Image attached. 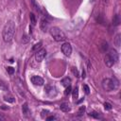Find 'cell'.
I'll use <instances>...</instances> for the list:
<instances>
[{
	"label": "cell",
	"mask_w": 121,
	"mask_h": 121,
	"mask_svg": "<svg viewBox=\"0 0 121 121\" xmlns=\"http://www.w3.org/2000/svg\"><path fill=\"white\" fill-rule=\"evenodd\" d=\"M91 1H94V0H91Z\"/></svg>",
	"instance_id": "33"
},
{
	"label": "cell",
	"mask_w": 121,
	"mask_h": 121,
	"mask_svg": "<svg viewBox=\"0 0 121 121\" xmlns=\"http://www.w3.org/2000/svg\"><path fill=\"white\" fill-rule=\"evenodd\" d=\"M112 23H113V25H114V26H117V25H119V23H120V20H119V16H118L117 14L114 16V18H113V20H112Z\"/></svg>",
	"instance_id": "19"
},
{
	"label": "cell",
	"mask_w": 121,
	"mask_h": 121,
	"mask_svg": "<svg viewBox=\"0 0 121 121\" xmlns=\"http://www.w3.org/2000/svg\"><path fill=\"white\" fill-rule=\"evenodd\" d=\"M31 82L34 84V85H39V86H42L43 84V79L39 77V76H33L31 78Z\"/></svg>",
	"instance_id": "7"
},
{
	"label": "cell",
	"mask_w": 121,
	"mask_h": 121,
	"mask_svg": "<svg viewBox=\"0 0 121 121\" xmlns=\"http://www.w3.org/2000/svg\"><path fill=\"white\" fill-rule=\"evenodd\" d=\"M31 3H32V5H33V7L35 8V9H36V10H38V11H41V10H40V8H39V6L36 4L35 0H31Z\"/></svg>",
	"instance_id": "25"
},
{
	"label": "cell",
	"mask_w": 121,
	"mask_h": 121,
	"mask_svg": "<svg viewBox=\"0 0 121 121\" xmlns=\"http://www.w3.org/2000/svg\"><path fill=\"white\" fill-rule=\"evenodd\" d=\"M104 107H105L106 110H111L112 109V105L110 103H108V102H105L104 103Z\"/></svg>",
	"instance_id": "28"
},
{
	"label": "cell",
	"mask_w": 121,
	"mask_h": 121,
	"mask_svg": "<svg viewBox=\"0 0 121 121\" xmlns=\"http://www.w3.org/2000/svg\"><path fill=\"white\" fill-rule=\"evenodd\" d=\"M22 111H23V113H24L25 115H28V114L30 113V111H29V109H28L27 103H24V104H23Z\"/></svg>",
	"instance_id": "12"
},
{
	"label": "cell",
	"mask_w": 121,
	"mask_h": 121,
	"mask_svg": "<svg viewBox=\"0 0 121 121\" xmlns=\"http://www.w3.org/2000/svg\"><path fill=\"white\" fill-rule=\"evenodd\" d=\"M46 119H47V120H55L56 117H55V116H49V117H47Z\"/></svg>",
	"instance_id": "31"
},
{
	"label": "cell",
	"mask_w": 121,
	"mask_h": 121,
	"mask_svg": "<svg viewBox=\"0 0 121 121\" xmlns=\"http://www.w3.org/2000/svg\"><path fill=\"white\" fill-rule=\"evenodd\" d=\"M108 54H109V55L113 59L114 62L116 63V62H117V60H118V54H117L116 50H115V49H110V50H109V52H108Z\"/></svg>",
	"instance_id": "9"
},
{
	"label": "cell",
	"mask_w": 121,
	"mask_h": 121,
	"mask_svg": "<svg viewBox=\"0 0 121 121\" xmlns=\"http://www.w3.org/2000/svg\"><path fill=\"white\" fill-rule=\"evenodd\" d=\"M44 91H45V93H46L48 95H50V96H55V95H57V89H56L55 86L47 85V86L45 87Z\"/></svg>",
	"instance_id": "6"
},
{
	"label": "cell",
	"mask_w": 121,
	"mask_h": 121,
	"mask_svg": "<svg viewBox=\"0 0 121 121\" xmlns=\"http://www.w3.org/2000/svg\"><path fill=\"white\" fill-rule=\"evenodd\" d=\"M45 55H46V50L45 49H40L35 53V59L38 62H41L45 58Z\"/></svg>",
	"instance_id": "5"
},
{
	"label": "cell",
	"mask_w": 121,
	"mask_h": 121,
	"mask_svg": "<svg viewBox=\"0 0 121 121\" xmlns=\"http://www.w3.org/2000/svg\"><path fill=\"white\" fill-rule=\"evenodd\" d=\"M118 86H119V82L115 78H104L102 80V87L107 92L114 91L118 88Z\"/></svg>",
	"instance_id": "2"
},
{
	"label": "cell",
	"mask_w": 121,
	"mask_h": 121,
	"mask_svg": "<svg viewBox=\"0 0 121 121\" xmlns=\"http://www.w3.org/2000/svg\"><path fill=\"white\" fill-rule=\"evenodd\" d=\"M61 51L62 53L67 56V57H70L71 56V53H72V46L69 43H64L62 45H61Z\"/></svg>",
	"instance_id": "4"
},
{
	"label": "cell",
	"mask_w": 121,
	"mask_h": 121,
	"mask_svg": "<svg viewBox=\"0 0 121 121\" xmlns=\"http://www.w3.org/2000/svg\"><path fill=\"white\" fill-rule=\"evenodd\" d=\"M60 82H61V84H62L63 86L67 87V86H69V85H70V83H71V79H70L69 78H63Z\"/></svg>",
	"instance_id": "14"
},
{
	"label": "cell",
	"mask_w": 121,
	"mask_h": 121,
	"mask_svg": "<svg viewBox=\"0 0 121 121\" xmlns=\"http://www.w3.org/2000/svg\"><path fill=\"white\" fill-rule=\"evenodd\" d=\"M49 31H50L51 36L53 37V39L56 42H62V41H64L66 39V36L63 33V31L61 29H60L59 27H57V26L51 27Z\"/></svg>",
	"instance_id": "3"
},
{
	"label": "cell",
	"mask_w": 121,
	"mask_h": 121,
	"mask_svg": "<svg viewBox=\"0 0 121 121\" xmlns=\"http://www.w3.org/2000/svg\"><path fill=\"white\" fill-rule=\"evenodd\" d=\"M4 99H5V101H8L9 103H13L15 101V98L12 95H5L4 96Z\"/></svg>",
	"instance_id": "15"
},
{
	"label": "cell",
	"mask_w": 121,
	"mask_h": 121,
	"mask_svg": "<svg viewBox=\"0 0 121 121\" xmlns=\"http://www.w3.org/2000/svg\"><path fill=\"white\" fill-rule=\"evenodd\" d=\"M7 71H8L9 74L11 75V74L14 73V68H13V67H10V66H9V67H7Z\"/></svg>",
	"instance_id": "27"
},
{
	"label": "cell",
	"mask_w": 121,
	"mask_h": 121,
	"mask_svg": "<svg viewBox=\"0 0 121 121\" xmlns=\"http://www.w3.org/2000/svg\"><path fill=\"white\" fill-rule=\"evenodd\" d=\"M121 35L120 34H117L116 36H115V38H114V44L116 45V47H119L120 46V44H121Z\"/></svg>",
	"instance_id": "13"
},
{
	"label": "cell",
	"mask_w": 121,
	"mask_h": 121,
	"mask_svg": "<svg viewBox=\"0 0 121 121\" xmlns=\"http://www.w3.org/2000/svg\"><path fill=\"white\" fill-rule=\"evenodd\" d=\"M0 90H3V91H7V90H8L7 84H6L2 79H0Z\"/></svg>",
	"instance_id": "17"
},
{
	"label": "cell",
	"mask_w": 121,
	"mask_h": 121,
	"mask_svg": "<svg viewBox=\"0 0 121 121\" xmlns=\"http://www.w3.org/2000/svg\"><path fill=\"white\" fill-rule=\"evenodd\" d=\"M105 63H106V65L108 66V67H111V66H112L115 62H114V60H113V59L107 53L106 54V56H105Z\"/></svg>",
	"instance_id": "8"
},
{
	"label": "cell",
	"mask_w": 121,
	"mask_h": 121,
	"mask_svg": "<svg viewBox=\"0 0 121 121\" xmlns=\"http://www.w3.org/2000/svg\"><path fill=\"white\" fill-rule=\"evenodd\" d=\"M71 92H72V88H71V86L69 85V86L66 87V89H65V91H64V95H68L69 94H71Z\"/></svg>",
	"instance_id": "21"
},
{
	"label": "cell",
	"mask_w": 121,
	"mask_h": 121,
	"mask_svg": "<svg viewBox=\"0 0 121 121\" xmlns=\"http://www.w3.org/2000/svg\"><path fill=\"white\" fill-rule=\"evenodd\" d=\"M101 49H102V51L105 52V51L108 49V43L103 42V43H102V45H101Z\"/></svg>",
	"instance_id": "22"
},
{
	"label": "cell",
	"mask_w": 121,
	"mask_h": 121,
	"mask_svg": "<svg viewBox=\"0 0 121 121\" xmlns=\"http://www.w3.org/2000/svg\"><path fill=\"white\" fill-rule=\"evenodd\" d=\"M78 87H75V89L73 90V98H78Z\"/></svg>",
	"instance_id": "20"
},
{
	"label": "cell",
	"mask_w": 121,
	"mask_h": 121,
	"mask_svg": "<svg viewBox=\"0 0 121 121\" xmlns=\"http://www.w3.org/2000/svg\"><path fill=\"white\" fill-rule=\"evenodd\" d=\"M48 112H48V111H46V110H45V111H44V110H43V111H42V116L43 117V116H44V113H45V115H46Z\"/></svg>",
	"instance_id": "30"
},
{
	"label": "cell",
	"mask_w": 121,
	"mask_h": 121,
	"mask_svg": "<svg viewBox=\"0 0 121 121\" xmlns=\"http://www.w3.org/2000/svg\"><path fill=\"white\" fill-rule=\"evenodd\" d=\"M14 34H15V24L13 23V21H9L5 25L3 28V32H2L4 42L6 43L11 42L14 37Z\"/></svg>",
	"instance_id": "1"
},
{
	"label": "cell",
	"mask_w": 121,
	"mask_h": 121,
	"mask_svg": "<svg viewBox=\"0 0 121 121\" xmlns=\"http://www.w3.org/2000/svg\"><path fill=\"white\" fill-rule=\"evenodd\" d=\"M41 47H42V42H40V43H36V44L33 46L32 50H33V51H35V52H37L38 50H40V49H41Z\"/></svg>",
	"instance_id": "18"
},
{
	"label": "cell",
	"mask_w": 121,
	"mask_h": 121,
	"mask_svg": "<svg viewBox=\"0 0 121 121\" xmlns=\"http://www.w3.org/2000/svg\"><path fill=\"white\" fill-rule=\"evenodd\" d=\"M83 90H84V93H85L86 95H89V94H90V89H89L88 85L84 84V85H83Z\"/></svg>",
	"instance_id": "24"
},
{
	"label": "cell",
	"mask_w": 121,
	"mask_h": 121,
	"mask_svg": "<svg viewBox=\"0 0 121 121\" xmlns=\"http://www.w3.org/2000/svg\"><path fill=\"white\" fill-rule=\"evenodd\" d=\"M89 115L92 116V117H95V118H99V113L96 112H92L89 113Z\"/></svg>",
	"instance_id": "23"
},
{
	"label": "cell",
	"mask_w": 121,
	"mask_h": 121,
	"mask_svg": "<svg viewBox=\"0 0 121 121\" xmlns=\"http://www.w3.org/2000/svg\"><path fill=\"white\" fill-rule=\"evenodd\" d=\"M60 109L64 112H68L71 111V107L67 102H62L60 104Z\"/></svg>",
	"instance_id": "10"
},
{
	"label": "cell",
	"mask_w": 121,
	"mask_h": 121,
	"mask_svg": "<svg viewBox=\"0 0 121 121\" xmlns=\"http://www.w3.org/2000/svg\"><path fill=\"white\" fill-rule=\"evenodd\" d=\"M40 27L43 31H45L48 27V22L45 19H42L41 20V24H40Z\"/></svg>",
	"instance_id": "11"
},
{
	"label": "cell",
	"mask_w": 121,
	"mask_h": 121,
	"mask_svg": "<svg viewBox=\"0 0 121 121\" xmlns=\"http://www.w3.org/2000/svg\"><path fill=\"white\" fill-rule=\"evenodd\" d=\"M0 120H5V117L3 115H1V114H0Z\"/></svg>",
	"instance_id": "32"
},
{
	"label": "cell",
	"mask_w": 121,
	"mask_h": 121,
	"mask_svg": "<svg viewBox=\"0 0 121 121\" xmlns=\"http://www.w3.org/2000/svg\"><path fill=\"white\" fill-rule=\"evenodd\" d=\"M29 18H30V23L33 25V26H35L36 25V17H35V15H34V13H29Z\"/></svg>",
	"instance_id": "16"
},
{
	"label": "cell",
	"mask_w": 121,
	"mask_h": 121,
	"mask_svg": "<svg viewBox=\"0 0 121 121\" xmlns=\"http://www.w3.org/2000/svg\"><path fill=\"white\" fill-rule=\"evenodd\" d=\"M22 41H23V43H26L29 41V38H28V36H26V35H24V36H23V39H22Z\"/></svg>",
	"instance_id": "26"
},
{
	"label": "cell",
	"mask_w": 121,
	"mask_h": 121,
	"mask_svg": "<svg viewBox=\"0 0 121 121\" xmlns=\"http://www.w3.org/2000/svg\"><path fill=\"white\" fill-rule=\"evenodd\" d=\"M85 106H80V108H79V110H78V113L79 114H82L84 112H85Z\"/></svg>",
	"instance_id": "29"
}]
</instances>
